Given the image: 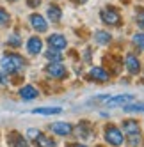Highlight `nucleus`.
<instances>
[{
    "label": "nucleus",
    "instance_id": "393cba45",
    "mask_svg": "<svg viewBox=\"0 0 144 147\" xmlns=\"http://www.w3.org/2000/svg\"><path fill=\"white\" fill-rule=\"evenodd\" d=\"M39 133H41V131H39V129H34V128H30V129L27 131V135H29V138H30V140H34Z\"/></svg>",
    "mask_w": 144,
    "mask_h": 147
},
{
    "label": "nucleus",
    "instance_id": "dca6fc26",
    "mask_svg": "<svg viewBox=\"0 0 144 147\" xmlns=\"http://www.w3.org/2000/svg\"><path fill=\"white\" fill-rule=\"evenodd\" d=\"M94 41H96V45L105 46V45H109L112 41V36L107 32V30H96L94 32Z\"/></svg>",
    "mask_w": 144,
    "mask_h": 147
},
{
    "label": "nucleus",
    "instance_id": "7ed1b4c3",
    "mask_svg": "<svg viewBox=\"0 0 144 147\" xmlns=\"http://www.w3.org/2000/svg\"><path fill=\"white\" fill-rule=\"evenodd\" d=\"M100 16H101V22L107 23L109 27H118V25H121V14H119L118 9H114V7L101 9Z\"/></svg>",
    "mask_w": 144,
    "mask_h": 147
},
{
    "label": "nucleus",
    "instance_id": "423d86ee",
    "mask_svg": "<svg viewBox=\"0 0 144 147\" xmlns=\"http://www.w3.org/2000/svg\"><path fill=\"white\" fill-rule=\"evenodd\" d=\"M46 43H48L50 50H57V51L64 50L68 46V41H66V37L62 34H52V36H48Z\"/></svg>",
    "mask_w": 144,
    "mask_h": 147
},
{
    "label": "nucleus",
    "instance_id": "6e6552de",
    "mask_svg": "<svg viewBox=\"0 0 144 147\" xmlns=\"http://www.w3.org/2000/svg\"><path fill=\"white\" fill-rule=\"evenodd\" d=\"M50 129H52V133L57 135V136H69L73 133V126L69 122H54L50 126Z\"/></svg>",
    "mask_w": 144,
    "mask_h": 147
},
{
    "label": "nucleus",
    "instance_id": "6ab92c4d",
    "mask_svg": "<svg viewBox=\"0 0 144 147\" xmlns=\"http://www.w3.org/2000/svg\"><path fill=\"white\" fill-rule=\"evenodd\" d=\"M32 112L37 113V115H55V113L62 112V108H59V107H46V108H36Z\"/></svg>",
    "mask_w": 144,
    "mask_h": 147
},
{
    "label": "nucleus",
    "instance_id": "cd10ccee",
    "mask_svg": "<svg viewBox=\"0 0 144 147\" xmlns=\"http://www.w3.org/2000/svg\"><path fill=\"white\" fill-rule=\"evenodd\" d=\"M0 83H7V78L4 75V71H0Z\"/></svg>",
    "mask_w": 144,
    "mask_h": 147
},
{
    "label": "nucleus",
    "instance_id": "9d476101",
    "mask_svg": "<svg viewBox=\"0 0 144 147\" xmlns=\"http://www.w3.org/2000/svg\"><path fill=\"white\" fill-rule=\"evenodd\" d=\"M30 25H32V28L34 30H37V32H46L48 30V23H46V20L41 16V14H37V13H34V14H30Z\"/></svg>",
    "mask_w": 144,
    "mask_h": 147
},
{
    "label": "nucleus",
    "instance_id": "4468645a",
    "mask_svg": "<svg viewBox=\"0 0 144 147\" xmlns=\"http://www.w3.org/2000/svg\"><path fill=\"white\" fill-rule=\"evenodd\" d=\"M32 142H34V145H36V147H57L55 140L52 138V136L45 135V133H39Z\"/></svg>",
    "mask_w": 144,
    "mask_h": 147
},
{
    "label": "nucleus",
    "instance_id": "f8f14e48",
    "mask_svg": "<svg viewBox=\"0 0 144 147\" xmlns=\"http://www.w3.org/2000/svg\"><path fill=\"white\" fill-rule=\"evenodd\" d=\"M41 50H43V41H41L37 36L29 37V41H27V51L29 53L30 55H39Z\"/></svg>",
    "mask_w": 144,
    "mask_h": 147
},
{
    "label": "nucleus",
    "instance_id": "9b49d317",
    "mask_svg": "<svg viewBox=\"0 0 144 147\" xmlns=\"http://www.w3.org/2000/svg\"><path fill=\"white\" fill-rule=\"evenodd\" d=\"M7 144L11 147H29V142L23 135H20L18 131H11L7 135Z\"/></svg>",
    "mask_w": 144,
    "mask_h": 147
},
{
    "label": "nucleus",
    "instance_id": "412c9836",
    "mask_svg": "<svg viewBox=\"0 0 144 147\" xmlns=\"http://www.w3.org/2000/svg\"><path fill=\"white\" fill-rule=\"evenodd\" d=\"M128 138V144L132 145V147H139L141 144H142V136L141 135H133V136H126Z\"/></svg>",
    "mask_w": 144,
    "mask_h": 147
},
{
    "label": "nucleus",
    "instance_id": "4be33fe9",
    "mask_svg": "<svg viewBox=\"0 0 144 147\" xmlns=\"http://www.w3.org/2000/svg\"><path fill=\"white\" fill-rule=\"evenodd\" d=\"M132 41H133V45H135V46H139V48L144 50V32L142 34H135Z\"/></svg>",
    "mask_w": 144,
    "mask_h": 147
},
{
    "label": "nucleus",
    "instance_id": "f257e3e1",
    "mask_svg": "<svg viewBox=\"0 0 144 147\" xmlns=\"http://www.w3.org/2000/svg\"><path fill=\"white\" fill-rule=\"evenodd\" d=\"M0 66H2V71L4 73H9V75H14V73H20L23 69L25 62L20 55H14V53H5L0 60Z\"/></svg>",
    "mask_w": 144,
    "mask_h": 147
},
{
    "label": "nucleus",
    "instance_id": "0eeeda50",
    "mask_svg": "<svg viewBox=\"0 0 144 147\" xmlns=\"http://www.w3.org/2000/svg\"><path fill=\"white\" fill-rule=\"evenodd\" d=\"M135 96L133 94H119L116 98H109L105 103L109 108H116V107H123V105H128V101H133Z\"/></svg>",
    "mask_w": 144,
    "mask_h": 147
},
{
    "label": "nucleus",
    "instance_id": "a211bd4d",
    "mask_svg": "<svg viewBox=\"0 0 144 147\" xmlns=\"http://www.w3.org/2000/svg\"><path fill=\"white\" fill-rule=\"evenodd\" d=\"M123 110L126 113H144V103H132V105H123Z\"/></svg>",
    "mask_w": 144,
    "mask_h": 147
},
{
    "label": "nucleus",
    "instance_id": "1a4fd4ad",
    "mask_svg": "<svg viewBox=\"0 0 144 147\" xmlns=\"http://www.w3.org/2000/svg\"><path fill=\"white\" fill-rule=\"evenodd\" d=\"M125 66H126V71L130 73V75H139V73H141V60L133 55V53H128L126 55Z\"/></svg>",
    "mask_w": 144,
    "mask_h": 147
},
{
    "label": "nucleus",
    "instance_id": "b1692460",
    "mask_svg": "<svg viewBox=\"0 0 144 147\" xmlns=\"http://www.w3.org/2000/svg\"><path fill=\"white\" fill-rule=\"evenodd\" d=\"M7 43L11 45V46H14V48H18V46H22V39H20V36H16V34H14V36L9 37Z\"/></svg>",
    "mask_w": 144,
    "mask_h": 147
},
{
    "label": "nucleus",
    "instance_id": "20e7f679",
    "mask_svg": "<svg viewBox=\"0 0 144 147\" xmlns=\"http://www.w3.org/2000/svg\"><path fill=\"white\" fill-rule=\"evenodd\" d=\"M45 71L50 78H55V80H62L68 76V69L64 67L62 62H50Z\"/></svg>",
    "mask_w": 144,
    "mask_h": 147
},
{
    "label": "nucleus",
    "instance_id": "aec40b11",
    "mask_svg": "<svg viewBox=\"0 0 144 147\" xmlns=\"http://www.w3.org/2000/svg\"><path fill=\"white\" fill-rule=\"evenodd\" d=\"M45 59H48V62H60L62 60V57H60V53L57 50H48L45 53Z\"/></svg>",
    "mask_w": 144,
    "mask_h": 147
},
{
    "label": "nucleus",
    "instance_id": "39448f33",
    "mask_svg": "<svg viewBox=\"0 0 144 147\" xmlns=\"http://www.w3.org/2000/svg\"><path fill=\"white\" fill-rule=\"evenodd\" d=\"M123 135L125 136H133V135H141V124L135 119H125L121 124Z\"/></svg>",
    "mask_w": 144,
    "mask_h": 147
},
{
    "label": "nucleus",
    "instance_id": "2eb2a0df",
    "mask_svg": "<svg viewBox=\"0 0 144 147\" xmlns=\"http://www.w3.org/2000/svg\"><path fill=\"white\" fill-rule=\"evenodd\" d=\"M39 96V92L34 85H23L22 89H20V98H22L23 101H30V99H36Z\"/></svg>",
    "mask_w": 144,
    "mask_h": 147
},
{
    "label": "nucleus",
    "instance_id": "f03ea898",
    "mask_svg": "<svg viewBox=\"0 0 144 147\" xmlns=\"http://www.w3.org/2000/svg\"><path fill=\"white\" fill-rule=\"evenodd\" d=\"M103 136H105V142L109 145H112V147H119V145H123V142H125V135H123V131L114 124H107L105 126Z\"/></svg>",
    "mask_w": 144,
    "mask_h": 147
},
{
    "label": "nucleus",
    "instance_id": "5701e85b",
    "mask_svg": "<svg viewBox=\"0 0 144 147\" xmlns=\"http://www.w3.org/2000/svg\"><path fill=\"white\" fill-rule=\"evenodd\" d=\"M9 20H11V18H9V13L5 11L4 7H0V25H7Z\"/></svg>",
    "mask_w": 144,
    "mask_h": 147
},
{
    "label": "nucleus",
    "instance_id": "c85d7f7f",
    "mask_svg": "<svg viewBox=\"0 0 144 147\" xmlns=\"http://www.w3.org/2000/svg\"><path fill=\"white\" fill-rule=\"evenodd\" d=\"M73 147H87V145H84V144H75Z\"/></svg>",
    "mask_w": 144,
    "mask_h": 147
},
{
    "label": "nucleus",
    "instance_id": "a878e982",
    "mask_svg": "<svg viewBox=\"0 0 144 147\" xmlns=\"http://www.w3.org/2000/svg\"><path fill=\"white\" fill-rule=\"evenodd\" d=\"M137 25H139V27L144 30V11H142V13L137 16Z\"/></svg>",
    "mask_w": 144,
    "mask_h": 147
},
{
    "label": "nucleus",
    "instance_id": "bb28decb",
    "mask_svg": "<svg viewBox=\"0 0 144 147\" xmlns=\"http://www.w3.org/2000/svg\"><path fill=\"white\" fill-rule=\"evenodd\" d=\"M27 4H29V7H37L41 4V0H27Z\"/></svg>",
    "mask_w": 144,
    "mask_h": 147
},
{
    "label": "nucleus",
    "instance_id": "f3484780",
    "mask_svg": "<svg viewBox=\"0 0 144 147\" xmlns=\"http://www.w3.org/2000/svg\"><path fill=\"white\" fill-rule=\"evenodd\" d=\"M48 18L52 23H59L60 22V16H62V11L57 7V5H48V11H46Z\"/></svg>",
    "mask_w": 144,
    "mask_h": 147
},
{
    "label": "nucleus",
    "instance_id": "ddd939ff",
    "mask_svg": "<svg viewBox=\"0 0 144 147\" xmlns=\"http://www.w3.org/2000/svg\"><path fill=\"white\" fill-rule=\"evenodd\" d=\"M89 78L94 80V82H100V83H105L110 80V75L103 69V67H92L89 71Z\"/></svg>",
    "mask_w": 144,
    "mask_h": 147
}]
</instances>
